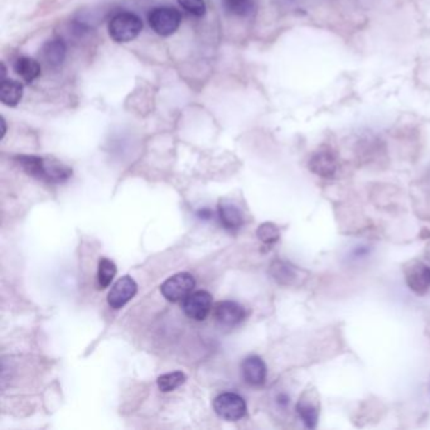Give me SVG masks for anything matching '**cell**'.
Wrapping results in <instances>:
<instances>
[{"instance_id": "1", "label": "cell", "mask_w": 430, "mask_h": 430, "mask_svg": "<svg viewBox=\"0 0 430 430\" xmlns=\"http://www.w3.org/2000/svg\"><path fill=\"white\" fill-rule=\"evenodd\" d=\"M15 160L28 176L47 183H62L72 176V169L55 158L18 156Z\"/></svg>"}, {"instance_id": "2", "label": "cell", "mask_w": 430, "mask_h": 430, "mask_svg": "<svg viewBox=\"0 0 430 430\" xmlns=\"http://www.w3.org/2000/svg\"><path fill=\"white\" fill-rule=\"evenodd\" d=\"M143 29V21L131 12L117 13L110 19L108 31L111 40L117 43H128L135 40Z\"/></svg>"}, {"instance_id": "3", "label": "cell", "mask_w": 430, "mask_h": 430, "mask_svg": "<svg viewBox=\"0 0 430 430\" xmlns=\"http://www.w3.org/2000/svg\"><path fill=\"white\" fill-rule=\"evenodd\" d=\"M151 29L162 37L172 35L181 26V14L174 8H154L148 15Z\"/></svg>"}, {"instance_id": "4", "label": "cell", "mask_w": 430, "mask_h": 430, "mask_svg": "<svg viewBox=\"0 0 430 430\" xmlns=\"http://www.w3.org/2000/svg\"><path fill=\"white\" fill-rule=\"evenodd\" d=\"M196 287V280L188 273H178L164 281L160 286V293L167 301L177 303L183 301L193 293Z\"/></svg>"}, {"instance_id": "5", "label": "cell", "mask_w": 430, "mask_h": 430, "mask_svg": "<svg viewBox=\"0 0 430 430\" xmlns=\"http://www.w3.org/2000/svg\"><path fill=\"white\" fill-rule=\"evenodd\" d=\"M406 286L417 295H425L430 289V267L419 260H410L404 265Z\"/></svg>"}, {"instance_id": "6", "label": "cell", "mask_w": 430, "mask_h": 430, "mask_svg": "<svg viewBox=\"0 0 430 430\" xmlns=\"http://www.w3.org/2000/svg\"><path fill=\"white\" fill-rule=\"evenodd\" d=\"M213 410L227 422H236L246 415L245 400L235 392H224L213 400Z\"/></svg>"}, {"instance_id": "7", "label": "cell", "mask_w": 430, "mask_h": 430, "mask_svg": "<svg viewBox=\"0 0 430 430\" xmlns=\"http://www.w3.org/2000/svg\"><path fill=\"white\" fill-rule=\"evenodd\" d=\"M212 309V295L206 290L191 293L183 301V312L195 321H205Z\"/></svg>"}, {"instance_id": "8", "label": "cell", "mask_w": 430, "mask_h": 430, "mask_svg": "<svg viewBox=\"0 0 430 430\" xmlns=\"http://www.w3.org/2000/svg\"><path fill=\"white\" fill-rule=\"evenodd\" d=\"M138 286L135 280L130 276H123L117 280L108 294V303L114 309L124 307L137 294Z\"/></svg>"}, {"instance_id": "9", "label": "cell", "mask_w": 430, "mask_h": 430, "mask_svg": "<svg viewBox=\"0 0 430 430\" xmlns=\"http://www.w3.org/2000/svg\"><path fill=\"white\" fill-rule=\"evenodd\" d=\"M297 413L307 428L314 429L317 427L320 419V399L314 390L306 391L301 395L299 403L297 404Z\"/></svg>"}, {"instance_id": "10", "label": "cell", "mask_w": 430, "mask_h": 430, "mask_svg": "<svg viewBox=\"0 0 430 430\" xmlns=\"http://www.w3.org/2000/svg\"><path fill=\"white\" fill-rule=\"evenodd\" d=\"M215 320L224 327H235L244 321L245 309L233 301H220L213 311Z\"/></svg>"}, {"instance_id": "11", "label": "cell", "mask_w": 430, "mask_h": 430, "mask_svg": "<svg viewBox=\"0 0 430 430\" xmlns=\"http://www.w3.org/2000/svg\"><path fill=\"white\" fill-rule=\"evenodd\" d=\"M241 374L246 383L251 386H261L267 380V365L259 356H249L241 365Z\"/></svg>"}, {"instance_id": "12", "label": "cell", "mask_w": 430, "mask_h": 430, "mask_svg": "<svg viewBox=\"0 0 430 430\" xmlns=\"http://www.w3.org/2000/svg\"><path fill=\"white\" fill-rule=\"evenodd\" d=\"M308 165L314 174L323 178L333 177L338 168L335 154L329 151H320L314 153L312 158L309 159Z\"/></svg>"}, {"instance_id": "13", "label": "cell", "mask_w": 430, "mask_h": 430, "mask_svg": "<svg viewBox=\"0 0 430 430\" xmlns=\"http://www.w3.org/2000/svg\"><path fill=\"white\" fill-rule=\"evenodd\" d=\"M66 53H67V47H66V43L62 40L46 42L41 49L43 61L46 62L52 69H57L61 66L66 58Z\"/></svg>"}, {"instance_id": "14", "label": "cell", "mask_w": 430, "mask_h": 430, "mask_svg": "<svg viewBox=\"0 0 430 430\" xmlns=\"http://www.w3.org/2000/svg\"><path fill=\"white\" fill-rule=\"evenodd\" d=\"M219 219L221 225L225 227L226 230H239L242 226V215L236 206L233 205L229 201H220L219 204Z\"/></svg>"}, {"instance_id": "15", "label": "cell", "mask_w": 430, "mask_h": 430, "mask_svg": "<svg viewBox=\"0 0 430 430\" xmlns=\"http://www.w3.org/2000/svg\"><path fill=\"white\" fill-rule=\"evenodd\" d=\"M23 85L15 80H1L0 85V101L6 106L14 108L23 99Z\"/></svg>"}, {"instance_id": "16", "label": "cell", "mask_w": 430, "mask_h": 430, "mask_svg": "<svg viewBox=\"0 0 430 430\" xmlns=\"http://www.w3.org/2000/svg\"><path fill=\"white\" fill-rule=\"evenodd\" d=\"M14 71L17 72V75L21 76L24 81L31 83L41 75V66L33 58L21 57L14 63Z\"/></svg>"}, {"instance_id": "17", "label": "cell", "mask_w": 430, "mask_h": 430, "mask_svg": "<svg viewBox=\"0 0 430 430\" xmlns=\"http://www.w3.org/2000/svg\"><path fill=\"white\" fill-rule=\"evenodd\" d=\"M272 274L276 281L284 286H293L298 280V269L286 263V261H275L272 265Z\"/></svg>"}, {"instance_id": "18", "label": "cell", "mask_w": 430, "mask_h": 430, "mask_svg": "<svg viewBox=\"0 0 430 430\" xmlns=\"http://www.w3.org/2000/svg\"><path fill=\"white\" fill-rule=\"evenodd\" d=\"M117 272V265L114 264V261L108 258H101L99 260V270H97L99 286L101 288L109 287L111 281L115 278Z\"/></svg>"}, {"instance_id": "19", "label": "cell", "mask_w": 430, "mask_h": 430, "mask_svg": "<svg viewBox=\"0 0 430 430\" xmlns=\"http://www.w3.org/2000/svg\"><path fill=\"white\" fill-rule=\"evenodd\" d=\"M185 375L181 371L164 374V375L158 377V389L160 390L162 392H171L173 390L179 388L182 383H185Z\"/></svg>"}, {"instance_id": "20", "label": "cell", "mask_w": 430, "mask_h": 430, "mask_svg": "<svg viewBox=\"0 0 430 430\" xmlns=\"http://www.w3.org/2000/svg\"><path fill=\"white\" fill-rule=\"evenodd\" d=\"M225 6L230 13L240 17L250 15L255 8L254 0H225Z\"/></svg>"}, {"instance_id": "21", "label": "cell", "mask_w": 430, "mask_h": 430, "mask_svg": "<svg viewBox=\"0 0 430 430\" xmlns=\"http://www.w3.org/2000/svg\"><path fill=\"white\" fill-rule=\"evenodd\" d=\"M258 238L265 244H274L279 240V229L270 222L263 224L258 229Z\"/></svg>"}, {"instance_id": "22", "label": "cell", "mask_w": 430, "mask_h": 430, "mask_svg": "<svg viewBox=\"0 0 430 430\" xmlns=\"http://www.w3.org/2000/svg\"><path fill=\"white\" fill-rule=\"evenodd\" d=\"M178 3L195 17H204L206 14L205 0H178Z\"/></svg>"}, {"instance_id": "23", "label": "cell", "mask_w": 430, "mask_h": 430, "mask_svg": "<svg viewBox=\"0 0 430 430\" xmlns=\"http://www.w3.org/2000/svg\"><path fill=\"white\" fill-rule=\"evenodd\" d=\"M370 253H371V249H370L369 246L366 245H358L356 246L355 249L351 251V258L352 260H362L365 259V258H367L369 256Z\"/></svg>"}, {"instance_id": "24", "label": "cell", "mask_w": 430, "mask_h": 430, "mask_svg": "<svg viewBox=\"0 0 430 430\" xmlns=\"http://www.w3.org/2000/svg\"><path fill=\"white\" fill-rule=\"evenodd\" d=\"M276 402L279 404L281 408H287L289 406V403H290V399H289V396L286 394V392H281L279 395L276 396Z\"/></svg>"}, {"instance_id": "25", "label": "cell", "mask_w": 430, "mask_h": 430, "mask_svg": "<svg viewBox=\"0 0 430 430\" xmlns=\"http://www.w3.org/2000/svg\"><path fill=\"white\" fill-rule=\"evenodd\" d=\"M0 123H1V126H3V131H1V138L6 135V131H7V128H6V120H4V117H1L0 119Z\"/></svg>"}]
</instances>
